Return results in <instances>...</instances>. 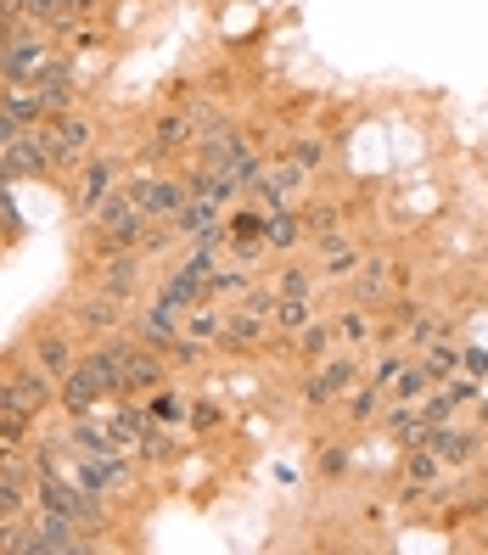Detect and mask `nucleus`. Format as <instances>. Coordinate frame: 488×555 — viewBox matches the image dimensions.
I'll return each mask as SVG.
<instances>
[{
    "instance_id": "obj_1",
    "label": "nucleus",
    "mask_w": 488,
    "mask_h": 555,
    "mask_svg": "<svg viewBox=\"0 0 488 555\" xmlns=\"http://www.w3.org/2000/svg\"><path fill=\"white\" fill-rule=\"evenodd\" d=\"M17 550H23V555H79V550H85V539H79V522H73V516L45 511L40 522L17 539Z\"/></svg>"
},
{
    "instance_id": "obj_2",
    "label": "nucleus",
    "mask_w": 488,
    "mask_h": 555,
    "mask_svg": "<svg viewBox=\"0 0 488 555\" xmlns=\"http://www.w3.org/2000/svg\"><path fill=\"white\" fill-rule=\"evenodd\" d=\"M57 157L51 146V129H34V135H17V141L0 146V180H23V174H45V163Z\"/></svg>"
},
{
    "instance_id": "obj_3",
    "label": "nucleus",
    "mask_w": 488,
    "mask_h": 555,
    "mask_svg": "<svg viewBox=\"0 0 488 555\" xmlns=\"http://www.w3.org/2000/svg\"><path fill=\"white\" fill-rule=\"evenodd\" d=\"M130 197L141 202L152 219H174L191 202V191L180 180H152V174H141V180H130Z\"/></svg>"
},
{
    "instance_id": "obj_4",
    "label": "nucleus",
    "mask_w": 488,
    "mask_h": 555,
    "mask_svg": "<svg viewBox=\"0 0 488 555\" xmlns=\"http://www.w3.org/2000/svg\"><path fill=\"white\" fill-rule=\"evenodd\" d=\"M96 399H107V382H101V376H96V365L85 359V365H73L68 376H62V404H68L73 415H85Z\"/></svg>"
},
{
    "instance_id": "obj_5",
    "label": "nucleus",
    "mask_w": 488,
    "mask_h": 555,
    "mask_svg": "<svg viewBox=\"0 0 488 555\" xmlns=\"http://www.w3.org/2000/svg\"><path fill=\"white\" fill-rule=\"evenodd\" d=\"M303 180H309V169H303V163H281V169L264 174L253 191H259V202L275 214V208H287V197H298V191H303Z\"/></svg>"
},
{
    "instance_id": "obj_6",
    "label": "nucleus",
    "mask_w": 488,
    "mask_h": 555,
    "mask_svg": "<svg viewBox=\"0 0 488 555\" xmlns=\"http://www.w3.org/2000/svg\"><path fill=\"white\" fill-rule=\"evenodd\" d=\"M348 387H354V359H331V365H320L315 376H309L303 399H309V404H331L337 393H348Z\"/></svg>"
},
{
    "instance_id": "obj_7",
    "label": "nucleus",
    "mask_w": 488,
    "mask_h": 555,
    "mask_svg": "<svg viewBox=\"0 0 488 555\" xmlns=\"http://www.w3.org/2000/svg\"><path fill=\"white\" fill-rule=\"evenodd\" d=\"M421 449H432V455L444 460V466H460V460H472V455H477V438H466V432L444 427V421H432L427 438H421Z\"/></svg>"
},
{
    "instance_id": "obj_8",
    "label": "nucleus",
    "mask_w": 488,
    "mask_h": 555,
    "mask_svg": "<svg viewBox=\"0 0 488 555\" xmlns=\"http://www.w3.org/2000/svg\"><path fill=\"white\" fill-rule=\"evenodd\" d=\"M34 96H40L45 113L68 107V96H73V68H68V62H45V68L34 73Z\"/></svg>"
},
{
    "instance_id": "obj_9",
    "label": "nucleus",
    "mask_w": 488,
    "mask_h": 555,
    "mask_svg": "<svg viewBox=\"0 0 488 555\" xmlns=\"http://www.w3.org/2000/svg\"><path fill=\"white\" fill-rule=\"evenodd\" d=\"M124 359H130V342H101L96 354H90L96 376L107 382V393H118V399H124Z\"/></svg>"
},
{
    "instance_id": "obj_10",
    "label": "nucleus",
    "mask_w": 488,
    "mask_h": 555,
    "mask_svg": "<svg viewBox=\"0 0 488 555\" xmlns=\"http://www.w3.org/2000/svg\"><path fill=\"white\" fill-rule=\"evenodd\" d=\"M158 382H163V365L130 342V359H124V399H135V393H146V387H158Z\"/></svg>"
},
{
    "instance_id": "obj_11",
    "label": "nucleus",
    "mask_w": 488,
    "mask_h": 555,
    "mask_svg": "<svg viewBox=\"0 0 488 555\" xmlns=\"http://www.w3.org/2000/svg\"><path fill=\"white\" fill-rule=\"evenodd\" d=\"M174 230H180V236H208V230L219 225V202L214 197H197V202H186V208H180V214L169 219Z\"/></svg>"
},
{
    "instance_id": "obj_12",
    "label": "nucleus",
    "mask_w": 488,
    "mask_h": 555,
    "mask_svg": "<svg viewBox=\"0 0 488 555\" xmlns=\"http://www.w3.org/2000/svg\"><path fill=\"white\" fill-rule=\"evenodd\" d=\"M113 180H118L113 163H90V169H85V185H79V208H85V214H96L101 202L113 197Z\"/></svg>"
},
{
    "instance_id": "obj_13",
    "label": "nucleus",
    "mask_w": 488,
    "mask_h": 555,
    "mask_svg": "<svg viewBox=\"0 0 488 555\" xmlns=\"http://www.w3.org/2000/svg\"><path fill=\"white\" fill-rule=\"evenodd\" d=\"M34 365H40L45 376H51V382H62V376L73 370V348H68V337H40V342H34Z\"/></svg>"
},
{
    "instance_id": "obj_14",
    "label": "nucleus",
    "mask_w": 488,
    "mask_h": 555,
    "mask_svg": "<svg viewBox=\"0 0 488 555\" xmlns=\"http://www.w3.org/2000/svg\"><path fill=\"white\" fill-rule=\"evenodd\" d=\"M73 320H79L85 331H113L118 320H124V309H118V298H96V303H79Z\"/></svg>"
},
{
    "instance_id": "obj_15",
    "label": "nucleus",
    "mask_w": 488,
    "mask_h": 555,
    "mask_svg": "<svg viewBox=\"0 0 488 555\" xmlns=\"http://www.w3.org/2000/svg\"><path fill=\"white\" fill-rule=\"evenodd\" d=\"M90 135H96V129H90L85 118H62V124L51 129V146H57V157H73L90 146Z\"/></svg>"
},
{
    "instance_id": "obj_16",
    "label": "nucleus",
    "mask_w": 488,
    "mask_h": 555,
    "mask_svg": "<svg viewBox=\"0 0 488 555\" xmlns=\"http://www.w3.org/2000/svg\"><path fill=\"white\" fill-rule=\"evenodd\" d=\"M73 455H118V449H124V443L113 438V432H101V427H85V421H79V427H73Z\"/></svg>"
},
{
    "instance_id": "obj_17",
    "label": "nucleus",
    "mask_w": 488,
    "mask_h": 555,
    "mask_svg": "<svg viewBox=\"0 0 488 555\" xmlns=\"http://www.w3.org/2000/svg\"><path fill=\"white\" fill-rule=\"evenodd\" d=\"M135 281H141V270H135V253H130V258L118 253V258H113V270H107V281H101V286H107V298L124 303V298L135 292Z\"/></svg>"
},
{
    "instance_id": "obj_18",
    "label": "nucleus",
    "mask_w": 488,
    "mask_h": 555,
    "mask_svg": "<svg viewBox=\"0 0 488 555\" xmlns=\"http://www.w3.org/2000/svg\"><path fill=\"white\" fill-rule=\"evenodd\" d=\"M298 236H303L298 214H287V208H275V214H270V225H264V242H270V247H298Z\"/></svg>"
},
{
    "instance_id": "obj_19",
    "label": "nucleus",
    "mask_w": 488,
    "mask_h": 555,
    "mask_svg": "<svg viewBox=\"0 0 488 555\" xmlns=\"http://www.w3.org/2000/svg\"><path fill=\"white\" fill-rule=\"evenodd\" d=\"M438 477H444V460L432 455V449H410V483L427 488V483H438Z\"/></svg>"
},
{
    "instance_id": "obj_20",
    "label": "nucleus",
    "mask_w": 488,
    "mask_h": 555,
    "mask_svg": "<svg viewBox=\"0 0 488 555\" xmlns=\"http://www.w3.org/2000/svg\"><path fill=\"white\" fill-rule=\"evenodd\" d=\"M259 331H264V314L247 309V314H236V320L225 326V337H230V342H259Z\"/></svg>"
},
{
    "instance_id": "obj_21",
    "label": "nucleus",
    "mask_w": 488,
    "mask_h": 555,
    "mask_svg": "<svg viewBox=\"0 0 488 555\" xmlns=\"http://www.w3.org/2000/svg\"><path fill=\"white\" fill-rule=\"evenodd\" d=\"M275 320L292 326V331H303V326H309V298H281V303H275Z\"/></svg>"
},
{
    "instance_id": "obj_22",
    "label": "nucleus",
    "mask_w": 488,
    "mask_h": 555,
    "mask_svg": "<svg viewBox=\"0 0 488 555\" xmlns=\"http://www.w3.org/2000/svg\"><path fill=\"white\" fill-rule=\"evenodd\" d=\"M382 281H388V258H371V264L359 270V298H376V292H382Z\"/></svg>"
},
{
    "instance_id": "obj_23",
    "label": "nucleus",
    "mask_w": 488,
    "mask_h": 555,
    "mask_svg": "<svg viewBox=\"0 0 488 555\" xmlns=\"http://www.w3.org/2000/svg\"><path fill=\"white\" fill-rule=\"evenodd\" d=\"M455 365H460V354L449 348V342H432L427 348V376H449Z\"/></svg>"
},
{
    "instance_id": "obj_24",
    "label": "nucleus",
    "mask_w": 488,
    "mask_h": 555,
    "mask_svg": "<svg viewBox=\"0 0 488 555\" xmlns=\"http://www.w3.org/2000/svg\"><path fill=\"white\" fill-rule=\"evenodd\" d=\"M186 141H191V124H186L180 113L163 118V124H158V146H186Z\"/></svg>"
},
{
    "instance_id": "obj_25",
    "label": "nucleus",
    "mask_w": 488,
    "mask_h": 555,
    "mask_svg": "<svg viewBox=\"0 0 488 555\" xmlns=\"http://www.w3.org/2000/svg\"><path fill=\"white\" fill-rule=\"evenodd\" d=\"M152 415H158V421H186V399H180V393H158V399H152Z\"/></svg>"
},
{
    "instance_id": "obj_26",
    "label": "nucleus",
    "mask_w": 488,
    "mask_h": 555,
    "mask_svg": "<svg viewBox=\"0 0 488 555\" xmlns=\"http://www.w3.org/2000/svg\"><path fill=\"white\" fill-rule=\"evenodd\" d=\"M292 163H303V169H320V163H326V141H298V146H292Z\"/></svg>"
},
{
    "instance_id": "obj_27",
    "label": "nucleus",
    "mask_w": 488,
    "mask_h": 555,
    "mask_svg": "<svg viewBox=\"0 0 488 555\" xmlns=\"http://www.w3.org/2000/svg\"><path fill=\"white\" fill-rule=\"evenodd\" d=\"M303 230H309V236H320V242H326V236H337V208H315Z\"/></svg>"
},
{
    "instance_id": "obj_28",
    "label": "nucleus",
    "mask_w": 488,
    "mask_h": 555,
    "mask_svg": "<svg viewBox=\"0 0 488 555\" xmlns=\"http://www.w3.org/2000/svg\"><path fill=\"white\" fill-rule=\"evenodd\" d=\"M376 399H382L376 387H365V393H354V399H348V415H354V421H371V415H376Z\"/></svg>"
},
{
    "instance_id": "obj_29",
    "label": "nucleus",
    "mask_w": 488,
    "mask_h": 555,
    "mask_svg": "<svg viewBox=\"0 0 488 555\" xmlns=\"http://www.w3.org/2000/svg\"><path fill=\"white\" fill-rule=\"evenodd\" d=\"M275 303H281V292H270V286H264V292H247V298H242V309H253V314H264V320H270V314H275Z\"/></svg>"
},
{
    "instance_id": "obj_30",
    "label": "nucleus",
    "mask_w": 488,
    "mask_h": 555,
    "mask_svg": "<svg viewBox=\"0 0 488 555\" xmlns=\"http://www.w3.org/2000/svg\"><path fill=\"white\" fill-rule=\"evenodd\" d=\"M337 331H343L348 342H365V337H371V320H365L359 309H348V314H343V326H337Z\"/></svg>"
},
{
    "instance_id": "obj_31",
    "label": "nucleus",
    "mask_w": 488,
    "mask_h": 555,
    "mask_svg": "<svg viewBox=\"0 0 488 555\" xmlns=\"http://www.w3.org/2000/svg\"><path fill=\"white\" fill-rule=\"evenodd\" d=\"M393 382H399V399H416V393H421V387L432 382V376H427V370H399Z\"/></svg>"
},
{
    "instance_id": "obj_32",
    "label": "nucleus",
    "mask_w": 488,
    "mask_h": 555,
    "mask_svg": "<svg viewBox=\"0 0 488 555\" xmlns=\"http://www.w3.org/2000/svg\"><path fill=\"white\" fill-rule=\"evenodd\" d=\"M264 225H270V219H264L259 208H247V214H236V236H264Z\"/></svg>"
},
{
    "instance_id": "obj_33",
    "label": "nucleus",
    "mask_w": 488,
    "mask_h": 555,
    "mask_svg": "<svg viewBox=\"0 0 488 555\" xmlns=\"http://www.w3.org/2000/svg\"><path fill=\"white\" fill-rule=\"evenodd\" d=\"M281 298H309V275L287 270V275H281Z\"/></svg>"
},
{
    "instance_id": "obj_34",
    "label": "nucleus",
    "mask_w": 488,
    "mask_h": 555,
    "mask_svg": "<svg viewBox=\"0 0 488 555\" xmlns=\"http://www.w3.org/2000/svg\"><path fill=\"white\" fill-rule=\"evenodd\" d=\"M326 326H303V354H309V359H320V354H326Z\"/></svg>"
},
{
    "instance_id": "obj_35",
    "label": "nucleus",
    "mask_w": 488,
    "mask_h": 555,
    "mask_svg": "<svg viewBox=\"0 0 488 555\" xmlns=\"http://www.w3.org/2000/svg\"><path fill=\"white\" fill-rule=\"evenodd\" d=\"M359 270V258L348 253V247H337V253H331V264H326V275H354Z\"/></svg>"
},
{
    "instance_id": "obj_36",
    "label": "nucleus",
    "mask_w": 488,
    "mask_h": 555,
    "mask_svg": "<svg viewBox=\"0 0 488 555\" xmlns=\"http://www.w3.org/2000/svg\"><path fill=\"white\" fill-rule=\"evenodd\" d=\"M191 331H197V337H225V326H219L214 314H191Z\"/></svg>"
},
{
    "instance_id": "obj_37",
    "label": "nucleus",
    "mask_w": 488,
    "mask_h": 555,
    "mask_svg": "<svg viewBox=\"0 0 488 555\" xmlns=\"http://www.w3.org/2000/svg\"><path fill=\"white\" fill-rule=\"evenodd\" d=\"M146 455H169V432H163V427H146Z\"/></svg>"
},
{
    "instance_id": "obj_38",
    "label": "nucleus",
    "mask_w": 488,
    "mask_h": 555,
    "mask_svg": "<svg viewBox=\"0 0 488 555\" xmlns=\"http://www.w3.org/2000/svg\"><path fill=\"white\" fill-rule=\"evenodd\" d=\"M174 359H180V365H202V342L191 337V342H174Z\"/></svg>"
},
{
    "instance_id": "obj_39",
    "label": "nucleus",
    "mask_w": 488,
    "mask_h": 555,
    "mask_svg": "<svg viewBox=\"0 0 488 555\" xmlns=\"http://www.w3.org/2000/svg\"><path fill=\"white\" fill-rule=\"evenodd\" d=\"M416 320H421V314H416V303H399V309H393V331H410Z\"/></svg>"
},
{
    "instance_id": "obj_40",
    "label": "nucleus",
    "mask_w": 488,
    "mask_h": 555,
    "mask_svg": "<svg viewBox=\"0 0 488 555\" xmlns=\"http://www.w3.org/2000/svg\"><path fill=\"white\" fill-rule=\"evenodd\" d=\"M17 135H23V124H17V118L6 113V107H0V146H6V141H17Z\"/></svg>"
},
{
    "instance_id": "obj_41",
    "label": "nucleus",
    "mask_w": 488,
    "mask_h": 555,
    "mask_svg": "<svg viewBox=\"0 0 488 555\" xmlns=\"http://www.w3.org/2000/svg\"><path fill=\"white\" fill-rule=\"evenodd\" d=\"M191 421H197V427L208 432V427H214V421H219V410H214V404H197V410H191Z\"/></svg>"
},
{
    "instance_id": "obj_42",
    "label": "nucleus",
    "mask_w": 488,
    "mask_h": 555,
    "mask_svg": "<svg viewBox=\"0 0 488 555\" xmlns=\"http://www.w3.org/2000/svg\"><path fill=\"white\" fill-rule=\"evenodd\" d=\"M343 466H348V455H343V449H326V471H331V477H337Z\"/></svg>"
},
{
    "instance_id": "obj_43",
    "label": "nucleus",
    "mask_w": 488,
    "mask_h": 555,
    "mask_svg": "<svg viewBox=\"0 0 488 555\" xmlns=\"http://www.w3.org/2000/svg\"><path fill=\"white\" fill-rule=\"evenodd\" d=\"M0 460H6V438H0Z\"/></svg>"
}]
</instances>
